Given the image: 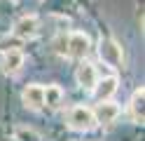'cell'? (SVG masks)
Here are the masks:
<instances>
[{
    "label": "cell",
    "mask_w": 145,
    "mask_h": 141,
    "mask_svg": "<svg viewBox=\"0 0 145 141\" xmlns=\"http://www.w3.org/2000/svg\"><path fill=\"white\" fill-rule=\"evenodd\" d=\"M66 122H68V127L75 129V132H91L96 127L94 111L89 106H72V108H68Z\"/></svg>",
    "instance_id": "1"
},
{
    "label": "cell",
    "mask_w": 145,
    "mask_h": 141,
    "mask_svg": "<svg viewBox=\"0 0 145 141\" xmlns=\"http://www.w3.org/2000/svg\"><path fill=\"white\" fill-rule=\"evenodd\" d=\"M98 56L103 59V64L112 66V68H122L124 66L122 45L117 40H112V38H101V42H98Z\"/></svg>",
    "instance_id": "2"
},
{
    "label": "cell",
    "mask_w": 145,
    "mask_h": 141,
    "mask_svg": "<svg viewBox=\"0 0 145 141\" xmlns=\"http://www.w3.org/2000/svg\"><path fill=\"white\" fill-rule=\"evenodd\" d=\"M89 47H91L89 35L82 33V31H75V33H70L68 40H66V54L70 59H84L89 54Z\"/></svg>",
    "instance_id": "3"
},
{
    "label": "cell",
    "mask_w": 145,
    "mask_h": 141,
    "mask_svg": "<svg viewBox=\"0 0 145 141\" xmlns=\"http://www.w3.org/2000/svg\"><path fill=\"white\" fill-rule=\"evenodd\" d=\"M38 28H40L38 17L35 14H26V17H21L19 21L14 24L12 33H14V38H19V40H31V38L38 35Z\"/></svg>",
    "instance_id": "4"
},
{
    "label": "cell",
    "mask_w": 145,
    "mask_h": 141,
    "mask_svg": "<svg viewBox=\"0 0 145 141\" xmlns=\"http://www.w3.org/2000/svg\"><path fill=\"white\" fill-rule=\"evenodd\" d=\"M75 80L77 85L82 89H89L91 92L94 89V85L98 82V73H96V66L94 64H89V61H82L77 66V71H75Z\"/></svg>",
    "instance_id": "5"
},
{
    "label": "cell",
    "mask_w": 145,
    "mask_h": 141,
    "mask_svg": "<svg viewBox=\"0 0 145 141\" xmlns=\"http://www.w3.org/2000/svg\"><path fill=\"white\" fill-rule=\"evenodd\" d=\"M120 115V106L112 101H101L98 106L94 108V120L96 125H112Z\"/></svg>",
    "instance_id": "6"
},
{
    "label": "cell",
    "mask_w": 145,
    "mask_h": 141,
    "mask_svg": "<svg viewBox=\"0 0 145 141\" xmlns=\"http://www.w3.org/2000/svg\"><path fill=\"white\" fill-rule=\"evenodd\" d=\"M117 87H120V80L115 78V75H108V78H103V80H98L96 85H94V97L98 99V103L101 101H110L112 99V94L117 92Z\"/></svg>",
    "instance_id": "7"
},
{
    "label": "cell",
    "mask_w": 145,
    "mask_h": 141,
    "mask_svg": "<svg viewBox=\"0 0 145 141\" xmlns=\"http://www.w3.org/2000/svg\"><path fill=\"white\" fill-rule=\"evenodd\" d=\"M42 92H44V87H40V85H28V87L24 89V94H21L24 106H26V108H31V111H40V108L44 106Z\"/></svg>",
    "instance_id": "8"
},
{
    "label": "cell",
    "mask_w": 145,
    "mask_h": 141,
    "mask_svg": "<svg viewBox=\"0 0 145 141\" xmlns=\"http://www.w3.org/2000/svg\"><path fill=\"white\" fill-rule=\"evenodd\" d=\"M0 66H3V73L5 75H16L21 71V66H24V54L19 50H7Z\"/></svg>",
    "instance_id": "9"
},
{
    "label": "cell",
    "mask_w": 145,
    "mask_h": 141,
    "mask_svg": "<svg viewBox=\"0 0 145 141\" xmlns=\"http://www.w3.org/2000/svg\"><path fill=\"white\" fill-rule=\"evenodd\" d=\"M143 101H145V89L138 87V89L133 92L131 101H129V115H131V120L136 122V125H140V122H143Z\"/></svg>",
    "instance_id": "10"
},
{
    "label": "cell",
    "mask_w": 145,
    "mask_h": 141,
    "mask_svg": "<svg viewBox=\"0 0 145 141\" xmlns=\"http://www.w3.org/2000/svg\"><path fill=\"white\" fill-rule=\"evenodd\" d=\"M42 99H44V106H49V108H59L61 103H63V89L59 87V85H49V87H44Z\"/></svg>",
    "instance_id": "11"
}]
</instances>
